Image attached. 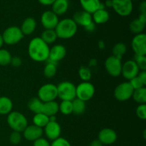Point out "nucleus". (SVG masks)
<instances>
[{"label": "nucleus", "instance_id": "obj_1", "mask_svg": "<svg viewBox=\"0 0 146 146\" xmlns=\"http://www.w3.org/2000/svg\"><path fill=\"white\" fill-rule=\"evenodd\" d=\"M50 48L41 37H34L30 41L28 46V54L30 58L36 62L46 61L48 58Z\"/></svg>", "mask_w": 146, "mask_h": 146}, {"label": "nucleus", "instance_id": "obj_2", "mask_svg": "<svg viewBox=\"0 0 146 146\" xmlns=\"http://www.w3.org/2000/svg\"><path fill=\"white\" fill-rule=\"evenodd\" d=\"M54 30L58 38L68 39L72 38L76 34L78 26L72 19L66 18L58 21Z\"/></svg>", "mask_w": 146, "mask_h": 146}, {"label": "nucleus", "instance_id": "obj_3", "mask_svg": "<svg viewBox=\"0 0 146 146\" xmlns=\"http://www.w3.org/2000/svg\"><path fill=\"white\" fill-rule=\"evenodd\" d=\"M7 123L13 131L21 133L28 125V121L25 115L19 111H11L7 115Z\"/></svg>", "mask_w": 146, "mask_h": 146}, {"label": "nucleus", "instance_id": "obj_4", "mask_svg": "<svg viewBox=\"0 0 146 146\" xmlns=\"http://www.w3.org/2000/svg\"><path fill=\"white\" fill-rule=\"evenodd\" d=\"M57 87L58 97L62 101H70L76 98V86L70 81H62L58 84Z\"/></svg>", "mask_w": 146, "mask_h": 146}, {"label": "nucleus", "instance_id": "obj_5", "mask_svg": "<svg viewBox=\"0 0 146 146\" xmlns=\"http://www.w3.org/2000/svg\"><path fill=\"white\" fill-rule=\"evenodd\" d=\"M1 35L4 44L11 46L18 44L24 36L19 27L17 26H12L7 28Z\"/></svg>", "mask_w": 146, "mask_h": 146}, {"label": "nucleus", "instance_id": "obj_6", "mask_svg": "<svg viewBox=\"0 0 146 146\" xmlns=\"http://www.w3.org/2000/svg\"><path fill=\"white\" fill-rule=\"evenodd\" d=\"M76 98L86 102L94 97L95 94V87L89 81H83L76 86Z\"/></svg>", "mask_w": 146, "mask_h": 146}, {"label": "nucleus", "instance_id": "obj_7", "mask_svg": "<svg viewBox=\"0 0 146 146\" xmlns=\"http://www.w3.org/2000/svg\"><path fill=\"white\" fill-rule=\"evenodd\" d=\"M58 97L57 87L54 84H46L41 86L38 91V98L43 103L55 101Z\"/></svg>", "mask_w": 146, "mask_h": 146}, {"label": "nucleus", "instance_id": "obj_8", "mask_svg": "<svg viewBox=\"0 0 146 146\" xmlns=\"http://www.w3.org/2000/svg\"><path fill=\"white\" fill-rule=\"evenodd\" d=\"M133 91V88L130 84L129 81H125L115 87L114 90V96L118 101L124 102L132 98Z\"/></svg>", "mask_w": 146, "mask_h": 146}, {"label": "nucleus", "instance_id": "obj_9", "mask_svg": "<svg viewBox=\"0 0 146 146\" xmlns=\"http://www.w3.org/2000/svg\"><path fill=\"white\" fill-rule=\"evenodd\" d=\"M112 8L121 17H128L132 13L133 4L131 0H112Z\"/></svg>", "mask_w": 146, "mask_h": 146}, {"label": "nucleus", "instance_id": "obj_10", "mask_svg": "<svg viewBox=\"0 0 146 146\" xmlns=\"http://www.w3.org/2000/svg\"><path fill=\"white\" fill-rule=\"evenodd\" d=\"M105 68L110 76L113 77L119 76L121 75L122 70V62L121 60L113 56L108 57L104 63Z\"/></svg>", "mask_w": 146, "mask_h": 146}, {"label": "nucleus", "instance_id": "obj_11", "mask_svg": "<svg viewBox=\"0 0 146 146\" xmlns=\"http://www.w3.org/2000/svg\"><path fill=\"white\" fill-rule=\"evenodd\" d=\"M131 46L135 55H146V35L143 33L135 35L131 41Z\"/></svg>", "mask_w": 146, "mask_h": 146}, {"label": "nucleus", "instance_id": "obj_12", "mask_svg": "<svg viewBox=\"0 0 146 146\" xmlns=\"http://www.w3.org/2000/svg\"><path fill=\"white\" fill-rule=\"evenodd\" d=\"M139 72V68L133 60H128L122 65L121 74L128 81L137 76Z\"/></svg>", "mask_w": 146, "mask_h": 146}, {"label": "nucleus", "instance_id": "obj_13", "mask_svg": "<svg viewBox=\"0 0 146 146\" xmlns=\"http://www.w3.org/2000/svg\"><path fill=\"white\" fill-rule=\"evenodd\" d=\"M59 19L52 11H46L41 14V23L45 29H55Z\"/></svg>", "mask_w": 146, "mask_h": 146}, {"label": "nucleus", "instance_id": "obj_14", "mask_svg": "<svg viewBox=\"0 0 146 146\" xmlns=\"http://www.w3.org/2000/svg\"><path fill=\"white\" fill-rule=\"evenodd\" d=\"M118 138L116 132L112 128H105L101 130L98 135V140L103 145H111Z\"/></svg>", "mask_w": 146, "mask_h": 146}, {"label": "nucleus", "instance_id": "obj_15", "mask_svg": "<svg viewBox=\"0 0 146 146\" xmlns=\"http://www.w3.org/2000/svg\"><path fill=\"white\" fill-rule=\"evenodd\" d=\"M66 55V49L65 46L61 44L54 45L50 48L49 55L47 61L56 64L58 61H61Z\"/></svg>", "mask_w": 146, "mask_h": 146}, {"label": "nucleus", "instance_id": "obj_16", "mask_svg": "<svg viewBox=\"0 0 146 146\" xmlns=\"http://www.w3.org/2000/svg\"><path fill=\"white\" fill-rule=\"evenodd\" d=\"M23 136L26 140L29 141H35L36 140L41 138L44 133L43 128H39L35 125H27V128L23 131Z\"/></svg>", "mask_w": 146, "mask_h": 146}, {"label": "nucleus", "instance_id": "obj_17", "mask_svg": "<svg viewBox=\"0 0 146 146\" xmlns=\"http://www.w3.org/2000/svg\"><path fill=\"white\" fill-rule=\"evenodd\" d=\"M44 131L47 138L53 141L59 138L60 135H61V125L56 121H55V122H48V124L44 127Z\"/></svg>", "mask_w": 146, "mask_h": 146}, {"label": "nucleus", "instance_id": "obj_18", "mask_svg": "<svg viewBox=\"0 0 146 146\" xmlns=\"http://www.w3.org/2000/svg\"><path fill=\"white\" fill-rule=\"evenodd\" d=\"M72 19L77 24V26L79 25L84 27H86L93 21L92 14H89L84 10L74 13Z\"/></svg>", "mask_w": 146, "mask_h": 146}, {"label": "nucleus", "instance_id": "obj_19", "mask_svg": "<svg viewBox=\"0 0 146 146\" xmlns=\"http://www.w3.org/2000/svg\"><path fill=\"white\" fill-rule=\"evenodd\" d=\"M36 28V21L32 17H28L25 19L22 22L21 26V32L23 33L24 36L31 35Z\"/></svg>", "mask_w": 146, "mask_h": 146}, {"label": "nucleus", "instance_id": "obj_20", "mask_svg": "<svg viewBox=\"0 0 146 146\" xmlns=\"http://www.w3.org/2000/svg\"><path fill=\"white\" fill-rule=\"evenodd\" d=\"M110 14L106 9H98L92 14V19L95 24H103L109 20Z\"/></svg>", "mask_w": 146, "mask_h": 146}, {"label": "nucleus", "instance_id": "obj_21", "mask_svg": "<svg viewBox=\"0 0 146 146\" xmlns=\"http://www.w3.org/2000/svg\"><path fill=\"white\" fill-rule=\"evenodd\" d=\"M79 1L83 10L91 14L100 9L101 4L100 0H79Z\"/></svg>", "mask_w": 146, "mask_h": 146}, {"label": "nucleus", "instance_id": "obj_22", "mask_svg": "<svg viewBox=\"0 0 146 146\" xmlns=\"http://www.w3.org/2000/svg\"><path fill=\"white\" fill-rule=\"evenodd\" d=\"M51 11L57 16L63 15L68 11L69 3L68 0H56L52 5Z\"/></svg>", "mask_w": 146, "mask_h": 146}, {"label": "nucleus", "instance_id": "obj_23", "mask_svg": "<svg viewBox=\"0 0 146 146\" xmlns=\"http://www.w3.org/2000/svg\"><path fill=\"white\" fill-rule=\"evenodd\" d=\"M59 111V106L58 104L55 101H49V102L44 103L42 108V112L47 116L56 115L57 113Z\"/></svg>", "mask_w": 146, "mask_h": 146}, {"label": "nucleus", "instance_id": "obj_24", "mask_svg": "<svg viewBox=\"0 0 146 146\" xmlns=\"http://www.w3.org/2000/svg\"><path fill=\"white\" fill-rule=\"evenodd\" d=\"M13 103L7 96H0V115H8L11 112Z\"/></svg>", "mask_w": 146, "mask_h": 146}, {"label": "nucleus", "instance_id": "obj_25", "mask_svg": "<svg viewBox=\"0 0 146 146\" xmlns=\"http://www.w3.org/2000/svg\"><path fill=\"white\" fill-rule=\"evenodd\" d=\"M43 104H44V103L38 97H34V98H31L28 101L27 106L31 112L36 114L42 112Z\"/></svg>", "mask_w": 146, "mask_h": 146}, {"label": "nucleus", "instance_id": "obj_26", "mask_svg": "<svg viewBox=\"0 0 146 146\" xmlns=\"http://www.w3.org/2000/svg\"><path fill=\"white\" fill-rule=\"evenodd\" d=\"M57 35L54 29H45L41 35V38L48 45L55 42L57 39Z\"/></svg>", "mask_w": 146, "mask_h": 146}, {"label": "nucleus", "instance_id": "obj_27", "mask_svg": "<svg viewBox=\"0 0 146 146\" xmlns=\"http://www.w3.org/2000/svg\"><path fill=\"white\" fill-rule=\"evenodd\" d=\"M49 122V117L47 116L43 113H36L33 117V123L34 125L39 127V128H44Z\"/></svg>", "mask_w": 146, "mask_h": 146}, {"label": "nucleus", "instance_id": "obj_28", "mask_svg": "<svg viewBox=\"0 0 146 146\" xmlns=\"http://www.w3.org/2000/svg\"><path fill=\"white\" fill-rule=\"evenodd\" d=\"M132 98L139 104H145L146 103V88L145 86L138 89L134 90Z\"/></svg>", "mask_w": 146, "mask_h": 146}, {"label": "nucleus", "instance_id": "obj_29", "mask_svg": "<svg viewBox=\"0 0 146 146\" xmlns=\"http://www.w3.org/2000/svg\"><path fill=\"white\" fill-rule=\"evenodd\" d=\"M145 28V24L141 22L138 19H133L129 24V29L135 35L142 34Z\"/></svg>", "mask_w": 146, "mask_h": 146}, {"label": "nucleus", "instance_id": "obj_30", "mask_svg": "<svg viewBox=\"0 0 146 146\" xmlns=\"http://www.w3.org/2000/svg\"><path fill=\"white\" fill-rule=\"evenodd\" d=\"M73 113L75 115H81L84 113L86 110V102L76 98L72 101Z\"/></svg>", "mask_w": 146, "mask_h": 146}, {"label": "nucleus", "instance_id": "obj_31", "mask_svg": "<svg viewBox=\"0 0 146 146\" xmlns=\"http://www.w3.org/2000/svg\"><path fill=\"white\" fill-rule=\"evenodd\" d=\"M127 51V46L125 44L123 43H117L114 45V46L113 47L112 52H113V56L116 58H119V59H122L123 56L126 53Z\"/></svg>", "mask_w": 146, "mask_h": 146}, {"label": "nucleus", "instance_id": "obj_32", "mask_svg": "<svg viewBox=\"0 0 146 146\" xmlns=\"http://www.w3.org/2000/svg\"><path fill=\"white\" fill-rule=\"evenodd\" d=\"M47 63L44 68V76L48 78H53L56 74L57 68L56 64L51 62L49 61H46Z\"/></svg>", "mask_w": 146, "mask_h": 146}, {"label": "nucleus", "instance_id": "obj_33", "mask_svg": "<svg viewBox=\"0 0 146 146\" xmlns=\"http://www.w3.org/2000/svg\"><path fill=\"white\" fill-rule=\"evenodd\" d=\"M58 106H59V111L64 115H68L73 113L72 101H62L61 104H58Z\"/></svg>", "mask_w": 146, "mask_h": 146}, {"label": "nucleus", "instance_id": "obj_34", "mask_svg": "<svg viewBox=\"0 0 146 146\" xmlns=\"http://www.w3.org/2000/svg\"><path fill=\"white\" fill-rule=\"evenodd\" d=\"M12 56L8 50L5 48H0V65L7 66L11 64Z\"/></svg>", "mask_w": 146, "mask_h": 146}, {"label": "nucleus", "instance_id": "obj_35", "mask_svg": "<svg viewBox=\"0 0 146 146\" xmlns=\"http://www.w3.org/2000/svg\"><path fill=\"white\" fill-rule=\"evenodd\" d=\"M78 75L83 81H89L91 80L92 74L89 68L86 66H81L78 70Z\"/></svg>", "mask_w": 146, "mask_h": 146}, {"label": "nucleus", "instance_id": "obj_36", "mask_svg": "<svg viewBox=\"0 0 146 146\" xmlns=\"http://www.w3.org/2000/svg\"><path fill=\"white\" fill-rule=\"evenodd\" d=\"M134 61L136 63L137 66H138L141 71H146V57L145 56H139L135 55L133 59Z\"/></svg>", "mask_w": 146, "mask_h": 146}, {"label": "nucleus", "instance_id": "obj_37", "mask_svg": "<svg viewBox=\"0 0 146 146\" xmlns=\"http://www.w3.org/2000/svg\"><path fill=\"white\" fill-rule=\"evenodd\" d=\"M21 141V133L17 131H13L9 136V141L13 145H18Z\"/></svg>", "mask_w": 146, "mask_h": 146}, {"label": "nucleus", "instance_id": "obj_38", "mask_svg": "<svg viewBox=\"0 0 146 146\" xmlns=\"http://www.w3.org/2000/svg\"><path fill=\"white\" fill-rule=\"evenodd\" d=\"M136 115L140 119H146V104H139L136 108Z\"/></svg>", "mask_w": 146, "mask_h": 146}, {"label": "nucleus", "instance_id": "obj_39", "mask_svg": "<svg viewBox=\"0 0 146 146\" xmlns=\"http://www.w3.org/2000/svg\"><path fill=\"white\" fill-rule=\"evenodd\" d=\"M129 83L131 85V86H132V88H133V90L138 89V88H143V87L145 86V85H144V84H143L142 81L140 80V78H138V76L134 77V78H132V79L130 80Z\"/></svg>", "mask_w": 146, "mask_h": 146}, {"label": "nucleus", "instance_id": "obj_40", "mask_svg": "<svg viewBox=\"0 0 146 146\" xmlns=\"http://www.w3.org/2000/svg\"><path fill=\"white\" fill-rule=\"evenodd\" d=\"M51 146H71L70 143L66 139L59 137L51 143Z\"/></svg>", "mask_w": 146, "mask_h": 146}, {"label": "nucleus", "instance_id": "obj_41", "mask_svg": "<svg viewBox=\"0 0 146 146\" xmlns=\"http://www.w3.org/2000/svg\"><path fill=\"white\" fill-rule=\"evenodd\" d=\"M34 146H51V144L46 139L41 137L34 141Z\"/></svg>", "mask_w": 146, "mask_h": 146}, {"label": "nucleus", "instance_id": "obj_42", "mask_svg": "<svg viewBox=\"0 0 146 146\" xmlns=\"http://www.w3.org/2000/svg\"><path fill=\"white\" fill-rule=\"evenodd\" d=\"M22 64V60L19 58V56H14L11 58V64L14 67H19Z\"/></svg>", "mask_w": 146, "mask_h": 146}, {"label": "nucleus", "instance_id": "obj_43", "mask_svg": "<svg viewBox=\"0 0 146 146\" xmlns=\"http://www.w3.org/2000/svg\"><path fill=\"white\" fill-rule=\"evenodd\" d=\"M84 29H85L86 31L88 33L94 32L96 29V24L94 22V21H92L91 24H89L88 25H87L86 27H84Z\"/></svg>", "mask_w": 146, "mask_h": 146}, {"label": "nucleus", "instance_id": "obj_44", "mask_svg": "<svg viewBox=\"0 0 146 146\" xmlns=\"http://www.w3.org/2000/svg\"><path fill=\"white\" fill-rule=\"evenodd\" d=\"M138 77L140 78L143 84L146 85V71H141L138 74Z\"/></svg>", "mask_w": 146, "mask_h": 146}, {"label": "nucleus", "instance_id": "obj_45", "mask_svg": "<svg viewBox=\"0 0 146 146\" xmlns=\"http://www.w3.org/2000/svg\"><path fill=\"white\" fill-rule=\"evenodd\" d=\"M38 2L44 6H50L52 5L53 3L56 1V0H38Z\"/></svg>", "mask_w": 146, "mask_h": 146}, {"label": "nucleus", "instance_id": "obj_46", "mask_svg": "<svg viewBox=\"0 0 146 146\" xmlns=\"http://www.w3.org/2000/svg\"><path fill=\"white\" fill-rule=\"evenodd\" d=\"M139 11L141 13H146V1H143L139 5Z\"/></svg>", "mask_w": 146, "mask_h": 146}, {"label": "nucleus", "instance_id": "obj_47", "mask_svg": "<svg viewBox=\"0 0 146 146\" xmlns=\"http://www.w3.org/2000/svg\"><path fill=\"white\" fill-rule=\"evenodd\" d=\"M138 19L143 24H146V13H141L138 16Z\"/></svg>", "mask_w": 146, "mask_h": 146}, {"label": "nucleus", "instance_id": "obj_48", "mask_svg": "<svg viewBox=\"0 0 146 146\" xmlns=\"http://www.w3.org/2000/svg\"><path fill=\"white\" fill-rule=\"evenodd\" d=\"M89 146H103V144L98 141V139L94 140L93 141H91V143H90Z\"/></svg>", "mask_w": 146, "mask_h": 146}, {"label": "nucleus", "instance_id": "obj_49", "mask_svg": "<svg viewBox=\"0 0 146 146\" xmlns=\"http://www.w3.org/2000/svg\"><path fill=\"white\" fill-rule=\"evenodd\" d=\"M112 4H113V1L112 0H106L104 3V5H105V7H112Z\"/></svg>", "mask_w": 146, "mask_h": 146}, {"label": "nucleus", "instance_id": "obj_50", "mask_svg": "<svg viewBox=\"0 0 146 146\" xmlns=\"http://www.w3.org/2000/svg\"><path fill=\"white\" fill-rule=\"evenodd\" d=\"M98 47H99L101 49H102V48H104V47H105V44H104V41H98Z\"/></svg>", "mask_w": 146, "mask_h": 146}, {"label": "nucleus", "instance_id": "obj_51", "mask_svg": "<svg viewBox=\"0 0 146 146\" xmlns=\"http://www.w3.org/2000/svg\"><path fill=\"white\" fill-rule=\"evenodd\" d=\"M55 121H56V115L49 116V122H55Z\"/></svg>", "mask_w": 146, "mask_h": 146}, {"label": "nucleus", "instance_id": "obj_52", "mask_svg": "<svg viewBox=\"0 0 146 146\" xmlns=\"http://www.w3.org/2000/svg\"><path fill=\"white\" fill-rule=\"evenodd\" d=\"M4 40H3V38H2V35H1V34H0V48H1V47H2V46L4 45Z\"/></svg>", "mask_w": 146, "mask_h": 146}, {"label": "nucleus", "instance_id": "obj_53", "mask_svg": "<svg viewBox=\"0 0 146 146\" xmlns=\"http://www.w3.org/2000/svg\"><path fill=\"white\" fill-rule=\"evenodd\" d=\"M96 64V60L95 59H93L90 63V66H95Z\"/></svg>", "mask_w": 146, "mask_h": 146}, {"label": "nucleus", "instance_id": "obj_54", "mask_svg": "<svg viewBox=\"0 0 146 146\" xmlns=\"http://www.w3.org/2000/svg\"><path fill=\"white\" fill-rule=\"evenodd\" d=\"M131 1H138V0H131Z\"/></svg>", "mask_w": 146, "mask_h": 146}]
</instances>
